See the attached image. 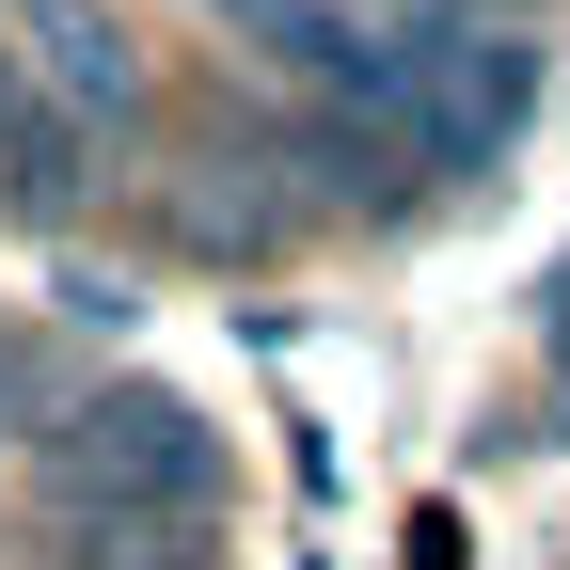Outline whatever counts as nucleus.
Returning a JSON list of instances; mask_svg holds the SVG:
<instances>
[{
	"mask_svg": "<svg viewBox=\"0 0 570 570\" xmlns=\"http://www.w3.org/2000/svg\"><path fill=\"white\" fill-rule=\"evenodd\" d=\"M80 111H63L48 80H32V48H17V17H0V190H32V206H63L80 190Z\"/></svg>",
	"mask_w": 570,
	"mask_h": 570,
	"instance_id": "obj_3",
	"label": "nucleus"
},
{
	"mask_svg": "<svg viewBox=\"0 0 570 570\" xmlns=\"http://www.w3.org/2000/svg\"><path fill=\"white\" fill-rule=\"evenodd\" d=\"M0 17H17L32 80L80 111V127H142V48H127V17H111V0H0Z\"/></svg>",
	"mask_w": 570,
	"mask_h": 570,
	"instance_id": "obj_2",
	"label": "nucleus"
},
{
	"mask_svg": "<svg viewBox=\"0 0 570 570\" xmlns=\"http://www.w3.org/2000/svg\"><path fill=\"white\" fill-rule=\"evenodd\" d=\"M223 508V428H206L190 396H80L48 428V523H206Z\"/></svg>",
	"mask_w": 570,
	"mask_h": 570,
	"instance_id": "obj_1",
	"label": "nucleus"
},
{
	"mask_svg": "<svg viewBox=\"0 0 570 570\" xmlns=\"http://www.w3.org/2000/svg\"><path fill=\"white\" fill-rule=\"evenodd\" d=\"M32 396V348H17V317H0V412H17Z\"/></svg>",
	"mask_w": 570,
	"mask_h": 570,
	"instance_id": "obj_6",
	"label": "nucleus"
},
{
	"mask_svg": "<svg viewBox=\"0 0 570 570\" xmlns=\"http://www.w3.org/2000/svg\"><path fill=\"white\" fill-rule=\"evenodd\" d=\"M206 17H223L238 48H269V32H285V0H206Z\"/></svg>",
	"mask_w": 570,
	"mask_h": 570,
	"instance_id": "obj_4",
	"label": "nucleus"
},
{
	"mask_svg": "<svg viewBox=\"0 0 570 570\" xmlns=\"http://www.w3.org/2000/svg\"><path fill=\"white\" fill-rule=\"evenodd\" d=\"M539 302H554V317H539V333H554V365H570V269H554V285H539Z\"/></svg>",
	"mask_w": 570,
	"mask_h": 570,
	"instance_id": "obj_7",
	"label": "nucleus"
},
{
	"mask_svg": "<svg viewBox=\"0 0 570 570\" xmlns=\"http://www.w3.org/2000/svg\"><path fill=\"white\" fill-rule=\"evenodd\" d=\"M412 570H460V523H444V508H428V523H412Z\"/></svg>",
	"mask_w": 570,
	"mask_h": 570,
	"instance_id": "obj_5",
	"label": "nucleus"
}]
</instances>
